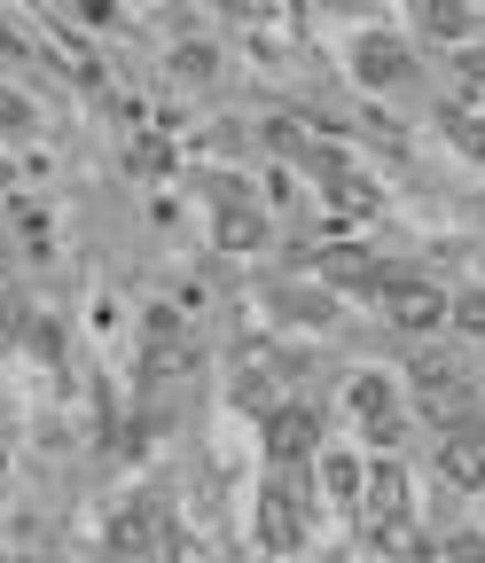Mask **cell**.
Returning a JSON list of instances; mask_svg holds the SVG:
<instances>
[{
    "label": "cell",
    "mask_w": 485,
    "mask_h": 563,
    "mask_svg": "<svg viewBox=\"0 0 485 563\" xmlns=\"http://www.w3.org/2000/svg\"><path fill=\"white\" fill-rule=\"evenodd\" d=\"M258 235H266V220L243 203V188H228V203H220V243H228V251H258Z\"/></svg>",
    "instance_id": "8"
},
{
    "label": "cell",
    "mask_w": 485,
    "mask_h": 563,
    "mask_svg": "<svg viewBox=\"0 0 485 563\" xmlns=\"http://www.w3.org/2000/svg\"><path fill=\"white\" fill-rule=\"evenodd\" d=\"M258 540H266V548H298V540H306V517H298V485H290V470H274V477H266Z\"/></svg>",
    "instance_id": "1"
},
{
    "label": "cell",
    "mask_w": 485,
    "mask_h": 563,
    "mask_svg": "<svg viewBox=\"0 0 485 563\" xmlns=\"http://www.w3.org/2000/svg\"><path fill=\"white\" fill-rule=\"evenodd\" d=\"M353 415L368 422L376 439H399V415H392V384L384 376H353Z\"/></svg>",
    "instance_id": "7"
},
{
    "label": "cell",
    "mask_w": 485,
    "mask_h": 563,
    "mask_svg": "<svg viewBox=\"0 0 485 563\" xmlns=\"http://www.w3.org/2000/svg\"><path fill=\"white\" fill-rule=\"evenodd\" d=\"M353 79H361V87H399V79H407V47H399L392 32H361V40H353Z\"/></svg>",
    "instance_id": "3"
},
{
    "label": "cell",
    "mask_w": 485,
    "mask_h": 563,
    "mask_svg": "<svg viewBox=\"0 0 485 563\" xmlns=\"http://www.w3.org/2000/svg\"><path fill=\"white\" fill-rule=\"evenodd\" d=\"M447 477H454V485H485V446H477V431L447 439Z\"/></svg>",
    "instance_id": "10"
},
{
    "label": "cell",
    "mask_w": 485,
    "mask_h": 563,
    "mask_svg": "<svg viewBox=\"0 0 485 563\" xmlns=\"http://www.w3.org/2000/svg\"><path fill=\"white\" fill-rule=\"evenodd\" d=\"M454 321H462L470 336H485V290H470V298H454Z\"/></svg>",
    "instance_id": "14"
},
{
    "label": "cell",
    "mask_w": 485,
    "mask_h": 563,
    "mask_svg": "<svg viewBox=\"0 0 485 563\" xmlns=\"http://www.w3.org/2000/svg\"><path fill=\"white\" fill-rule=\"evenodd\" d=\"M173 70H180L188 87H203V79H212V47H180V63H173Z\"/></svg>",
    "instance_id": "12"
},
{
    "label": "cell",
    "mask_w": 485,
    "mask_h": 563,
    "mask_svg": "<svg viewBox=\"0 0 485 563\" xmlns=\"http://www.w3.org/2000/svg\"><path fill=\"white\" fill-rule=\"evenodd\" d=\"M447 125H454V141H462V150H477V157H485V125H470V118H447Z\"/></svg>",
    "instance_id": "15"
},
{
    "label": "cell",
    "mask_w": 485,
    "mask_h": 563,
    "mask_svg": "<svg viewBox=\"0 0 485 563\" xmlns=\"http://www.w3.org/2000/svg\"><path fill=\"white\" fill-rule=\"evenodd\" d=\"M110 548H118V555H150V548H165V501L125 509V517L110 525Z\"/></svg>",
    "instance_id": "4"
},
{
    "label": "cell",
    "mask_w": 485,
    "mask_h": 563,
    "mask_svg": "<svg viewBox=\"0 0 485 563\" xmlns=\"http://www.w3.org/2000/svg\"><path fill=\"white\" fill-rule=\"evenodd\" d=\"M16 235L32 243V258L47 251V220H40V211H32V203H16Z\"/></svg>",
    "instance_id": "13"
},
{
    "label": "cell",
    "mask_w": 485,
    "mask_h": 563,
    "mask_svg": "<svg viewBox=\"0 0 485 563\" xmlns=\"http://www.w3.org/2000/svg\"><path fill=\"white\" fill-rule=\"evenodd\" d=\"M384 313H392L399 329H415V336H423V329H439L454 306L431 290V282H384Z\"/></svg>",
    "instance_id": "2"
},
{
    "label": "cell",
    "mask_w": 485,
    "mask_h": 563,
    "mask_svg": "<svg viewBox=\"0 0 485 563\" xmlns=\"http://www.w3.org/2000/svg\"><path fill=\"white\" fill-rule=\"evenodd\" d=\"M423 24H431L439 40H462V32H470V9H462V0H431V16H423Z\"/></svg>",
    "instance_id": "11"
},
{
    "label": "cell",
    "mask_w": 485,
    "mask_h": 563,
    "mask_svg": "<svg viewBox=\"0 0 485 563\" xmlns=\"http://www.w3.org/2000/svg\"><path fill=\"white\" fill-rule=\"evenodd\" d=\"M399 509H407V477H399V470H376V477H368V525H376L384 548L399 540Z\"/></svg>",
    "instance_id": "6"
},
{
    "label": "cell",
    "mask_w": 485,
    "mask_h": 563,
    "mask_svg": "<svg viewBox=\"0 0 485 563\" xmlns=\"http://www.w3.org/2000/svg\"><path fill=\"white\" fill-rule=\"evenodd\" d=\"M266 446H274V462H306L313 454V415L306 407H274L266 415Z\"/></svg>",
    "instance_id": "5"
},
{
    "label": "cell",
    "mask_w": 485,
    "mask_h": 563,
    "mask_svg": "<svg viewBox=\"0 0 485 563\" xmlns=\"http://www.w3.org/2000/svg\"><path fill=\"white\" fill-rule=\"evenodd\" d=\"M0 125H32V110H24V102H16L9 87H0Z\"/></svg>",
    "instance_id": "16"
},
{
    "label": "cell",
    "mask_w": 485,
    "mask_h": 563,
    "mask_svg": "<svg viewBox=\"0 0 485 563\" xmlns=\"http://www.w3.org/2000/svg\"><path fill=\"white\" fill-rule=\"evenodd\" d=\"M321 485H329V501H344V509H353L361 493H368V477H361L353 454H329V462H321Z\"/></svg>",
    "instance_id": "9"
}]
</instances>
